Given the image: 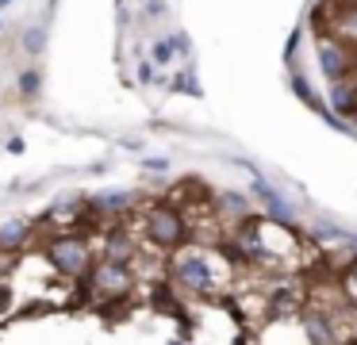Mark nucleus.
<instances>
[{
  "mask_svg": "<svg viewBox=\"0 0 357 345\" xmlns=\"http://www.w3.org/2000/svg\"><path fill=\"white\" fill-rule=\"evenodd\" d=\"M96 257L104 261H119V265H131L142 257V245H139V234H135L131 227H123V222H108V227L100 230V245H96Z\"/></svg>",
  "mask_w": 357,
  "mask_h": 345,
  "instance_id": "5",
  "label": "nucleus"
},
{
  "mask_svg": "<svg viewBox=\"0 0 357 345\" xmlns=\"http://www.w3.org/2000/svg\"><path fill=\"white\" fill-rule=\"evenodd\" d=\"M150 54H154V61H158V66H169V61H173L169 38H154V50H150Z\"/></svg>",
  "mask_w": 357,
  "mask_h": 345,
  "instance_id": "17",
  "label": "nucleus"
},
{
  "mask_svg": "<svg viewBox=\"0 0 357 345\" xmlns=\"http://www.w3.org/2000/svg\"><path fill=\"white\" fill-rule=\"evenodd\" d=\"M142 8H146V15H154V20H158V15H165V0H146Z\"/></svg>",
  "mask_w": 357,
  "mask_h": 345,
  "instance_id": "20",
  "label": "nucleus"
},
{
  "mask_svg": "<svg viewBox=\"0 0 357 345\" xmlns=\"http://www.w3.org/2000/svg\"><path fill=\"white\" fill-rule=\"evenodd\" d=\"M169 50H173V58H188L192 54V38L185 31H177V35H169Z\"/></svg>",
  "mask_w": 357,
  "mask_h": 345,
  "instance_id": "16",
  "label": "nucleus"
},
{
  "mask_svg": "<svg viewBox=\"0 0 357 345\" xmlns=\"http://www.w3.org/2000/svg\"><path fill=\"white\" fill-rule=\"evenodd\" d=\"M85 288L93 291V299H108V303H123L135 288H139V276L131 265H119V261H104L96 257L93 268L85 276Z\"/></svg>",
  "mask_w": 357,
  "mask_h": 345,
  "instance_id": "4",
  "label": "nucleus"
},
{
  "mask_svg": "<svg viewBox=\"0 0 357 345\" xmlns=\"http://www.w3.org/2000/svg\"><path fill=\"white\" fill-rule=\"evenodd\" d=\"M16 89H20V96H24V100H39V92H43V69H35V66L20 69Z\"/></svg>",
  "mask_w": 357,
  "mask_h": 345,
  "instance_id": "14",
  "label": "nucleus"
},
{
  "mask_svg": "<svg viewBox=\"0 0 357 345\" xmlns=\"http://www.w3.org/2000/svg\"><path fill=\"white\" fill-rule=\"evenodd\" d=\"M342 296H346V303L357 311V261H349L346 276H342Z\"/></svg>",
  "mask_w": 357,
  "mask_h": 345,
  "instance_id": "15",
  "label": "nucleus"
},
{
  "mask_svg": "<svg viewBox=\"0 0 357 345\" xmlns=\"http://www.w3.org/2000/svg\"><path fill=\"white\" fill-rule=\"evenodd\" d=\"M39 234V222L24 219V215H12V219H0V253H24L27 245Z\"/></svg>",
  "mask_w": 357,
  "mask_h": 345,
  "instance_id": "9",
  "label": "nucleus"
},
{
  "mask_svg": "<svg viewBox=\"0 0 357 345\" xmlns=\"http://www.w3.org/2000/svg\"><path fill=\"white\" fill-rule=\"evenodd\" d=\"M357 107V73H349L346 81L331 84V96H326V112L338 115V119H349V112Z\"/></svg>",
  "mask_w": 357,
  "mask_h": 345,
  "instance_id": "10",
  "label": "nucleus"
},
{
  "mask_svg": "<svg viewBox=\"0 0 357 345\" xmlns=\"http://www.w3.org/2000/svg\"><path fill=\"white\" fill-rule=\"evenodd\" d=\"M43 257H47V265L54 268L62 280H85L93 261H96V245H93V238L81 234V230H62V234L47 238Z\"/></svg>",
  "mask_w": 357,
  "mask_h": 345,
  "instance_id": "2",
  "label": "nucleus"
},
{
  "mask_svg": "<svg viewBox=\"0 0 357 345\" xmlns=\"http://www.w3.org/2000/svg\"><path fill=\"white\" fill-rule=\"evenodd\" d=\"M142 238L165 253H177L185 245H192V222H188V215L177 204L154 199V204L142 207Z\"/></svg>",
  "mask_w": 357,
  "mask_h": 345,
  "instance_id": "1",
  "label": "nucleus"
},
{
  "mask_svg": "<svg viewBox=\"0 0 357 345\" xmlns=\"http://www.w3.org/2000/svg\"><path fill=\"white\" fill-rule=\"evenodd\" d=\"M354 73H357V46H354Z\"/></svg>",
  "mask_w": 357,
  "mask_h": 345,
  "instance_id": "23",
  "label": "nucleus"
},
{
  "mask_svg": "<svg viewBox=\"0 0 357 345\" xmlns=\"http://www.w3.org/2000/svg\"><path fill=\"white\" fill-rule=\"evenodd\" d=\"M288 81H292V92H296V96H300V100H303V104H307V107H315L319 115H331V112H326V100L319 96V92L311 89L307 81H303V73H292V77H288Z\"/></svg>",
  "mask_w": 357,
  "mask_h": 345,
  "instance_id": "13",
  "label": "nucleus"
},
{
  "mask_svg": "<svg viewBox=\"0 0 357 345\" xmlns=\"http://www.w3.org/2000/svg\"><path fill=\"white\" fill-rule=\"evenodd\" d=\"M211 207H215L223 219L231 222H242L250 211H254V199H250V192H223V196L211 199Z\"/></svg>",
  "mask_w": 357,
  "mask_h": 345,
  "instance_id": "11",
  "label": "nucleus"
},
{
  "mask_svg": "<svg viewBox=\"0 0 357 345\" xmlns=\"http://www.w3.org/2000/svg\"><path fill=\"white\" fill-rule=\"evenodd\" d=\"M116 4H123V0H116Z\"/></svg>",
  "mask_w": 357,
  "mask_h": 345,
  "instance_id": "26",
  "label": "nucleus"
},
{
  "mask_svg": "<svg viewBox=\"0 0 357 345\" xmlns=\"http://www.w3.org/2000/svg\"><path fill=\"white\" fill-rule=\"evenodd\" d=\"M346 123H349V127H357V107L349 112V119H346Z\"/></svg>",
  "mask_w": 357,
  "mask_h": 345,
  "instance_id": "21",
  "label": "nucleus"
},
{
  "mask_svg": "<svg viewBox=\"0 0 357 345\" xmlns=\"http://www.w3.org/2000/svg\"><path fill=\"white\" fill-rule=\"evenodd\" d=\"M139 81H142V84L158 81V73H154V66H150V61H142V66H139Z\"/></svg>",
  "mask_w": 357,
  "mask_h": 345,
  "instance_id": "19",
  "label": "nucleus"
},
{
  "mask_svg": "<svg viewBox=\"0 0 357 345\" xmlns=\"http://www.w3.org/2000/svg\"><path fill=\"white\" fill-rule=\"evenodd\" d=\"M0 31H4V20H0Z\"/></svg>",
  "mask_w": 357,
  "mask_h": 345,
  "instance_id": "25",
  "label": "nucleus"
},
{
  "mask_svg": "<svg viewBox=\"0 0 357 345\" xmlns=\"http://www.w3.org/2000/svg\"><path fill=\"white\" fill-rule=\"evenodd\" d=\"M315 58H319V73H323L331 84L334 81H346V77L354 73V46L342 43L338 35H319Z\"/></svg>",
  "mask_w": 357,
  "mask_h": 345,
  "instance_id": "6",
  "label": "nucleus"
},
{
  "mask_svg": "<svg viewBox=\"0 0 357 345\" xmlns=\"http://www.w3.org/2000/svg\"><path fill=\"white\" fill-rule=\"evenodd\" d=\"M300 330L307 337V345H342V334H338V319L323 307H307L300 314Z\"/></svg>",
  "mask_w": 357,
  "mask_h": 345,
  "instance_id": "7",
  "label": "nucleus"
},
{
  "mask_svg": "<svg viewBox=\"0 0 357 345\" xmlns=\"http://www.w3.org/2000/svg\"><path fill=\"white\" fill-rule=\"evenodd\" d=\"M165 276H169V288L185 291V296H211L219 288L215 261L196 245H185V250L173 253L169 265H165Z\"/></svg>",
  "mask_w": 357,
  "mask_h": 345,
  "instance_id": "3",
  "label": "nucleus"
},
{
  "mask_svg": "<svg viewBox=\"0 0 357 345\" xmlns=\"http://www.w3.org/2000/svg\"><path fill=\"white\" fill-rule=\"evenodd\" d=\"M142 169H146V173H169V161H165V158H146V161H142Z\"/></svg>",
  "mask_w": 357,
  "mask_h": 345,
  "instance_id": "18",
  "label": "nucleus"
},
{
  "mask_svg": "<svg viewBox=\"0 0 357 345\" xmlns=\"http://www.w3.org/2000/svg\"><path fill=\"white\" fill-rule=\"evenodd\" d=\"M85 207H89V215H93L96 222H123V215L135 207V196L131 192H96V196H89L85 199Z\"/></svg>",
  "mask_w": 357,
  "mask_h": 345,
  "instance_id": "8",
  "label": "nucleus"
},
{
  "mask_svg": "<svg viewBox=\"0 0 357 345\" xmlns=\"http://www.w3.org/2000/svg\"><path fill=\"white\" fill-rule=\"evenodd\" d=\"M47 38H50V27L47 23H35V27H27L24 35H20V50H24L27 58H43V54H47Z\"/></svg>",
  "mask_w": 357,
  "mask_h": 345,
  "instance_id": "12",
  "label": "nucleus"
},
{
  "mask_svg": "<svg viewBox=\"0 0 357 345\" xmlns=\"http://www.w3.org/2000/svg\"><path fill=\"white\" fill-rule=\"evenodd\" d=\"M12 4V0H0V12H4V8H8Z\"/></svg>",
  "mask_w": 357,
  "mask_h": 345,
  "instance_id": "22",
  "label": "nucleus"
},
{
  "mask_svg": "<svg viewBox=\"0 0 357 345\" xmlns=\"http://www.w3.org/2000/svg\"><path fill=\"white\" fill-rule=\"evenodd\" d=\"M342 345H357V342H342Z\"/></svg>",
  "mask_w": 357,
  "mask_h": 345,
  "instance_id": "24",
  "label": "nucleus"
}]
</instances>
